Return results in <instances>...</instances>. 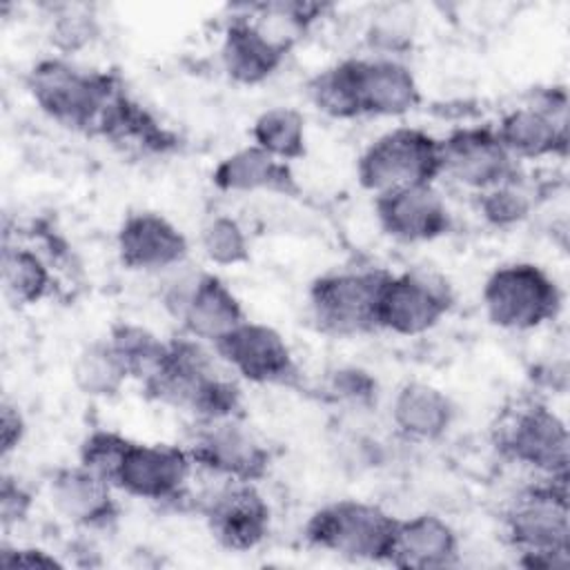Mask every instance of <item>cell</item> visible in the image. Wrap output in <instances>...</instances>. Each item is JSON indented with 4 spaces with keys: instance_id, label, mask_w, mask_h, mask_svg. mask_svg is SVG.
I'll return each mask as SVG.
<instances>
[{
    "instance_id": "15",
    "label": "cell",
    "mask_w": 570,
    "mask_h": 570,
    "mask_svg": "<svg viewBox=\"0 0 570 570\" xmlns=\"http://www.w3.org/2000/svg\"><path fill=\"white\" fill-rule=\"evenodd\" d=\"M441 142V176L452 178L474 194L519 174V163L503 147L492 125L452 129Z\"/></svg>"
},
{
    "instance_id": "4",
    "label": "cell",
    "mask_w": 570,
    "mask_h": 570,
    "mask_svg": "<svg viewBox=\"0 0 570 570\" xmlns=\"http://www.w3.org/2000/svg\"><path fill=\"white\" fill-rule=\"evenodd\" d=\"M396 519L376 503L336 499L309 514L303 537L307 546L347 561L387 563Z\"/></svg>"
},
{
    "instance_id": "6",
    "label": "cell",
    "mask_w": 570,
    "mask_h": 570,
    "mask_svg": "<svg viewBox=\"0 0 570 570\" xmlns=\"http://www.w3.org/2000/svg\"><path fill=\"white\" fill-rule=\"evenodd\" d=\"M439 176V138L410 125L376 136L356 160V180L374 196L416 185H434Z\"/></svg>"
},
{
    "instance_id": "5",
    "label": "cell",
    "mask_w": 570,
    "mask_h": 570,
    "mask_svg": "<svg viewBox=\"0 0 570 570\" xmlns=\"http://www.w3.org/2000/svg\"><path fill=\"white\" fill-rule=\"evenodd\" d=\"M481 305L494 327L532 332L559 316L563 292L541 265L512 261L490 272L481 289Z\"/></svg>"
},
{
    "instance_id": "18",
    "label": "cell",
    "mask_w": 570,
    "mask_h": 570,
    "mask_svg": "<svg viewBox=\"0 0 570 570\" xmlns=\"http://www.w3.org/2000/svg\"><path fill=\"white\" fill-rule=\"evenodd\" d=\"M374 216L399 243H432L452 229V212L434 185H416L374 196Z\"/></svg>"
},
{
    "instance_id": "32",
    "label": "cell",
    "mask_w": 570,
    "mask_h": 570,
    "mask_svg": "<svg viewBox=\"0 0 570 570\" xmlns=\"http://www.w3.org/2000/svg\"><path fill=\"white\" fill-rule=\"evenodd\" d=\"M100 36L98 20L85 7H62L51 20L49 42L56 56L71 58L91 47Z\"/></svg>"
},
{
    "instance_id": "36",
    "label": "cell",
    "mask_w": 570,
    "mask_h": 570,
    "mask_svg": "<svg viewBox=\"0 0 570 570\" xmlns=\"http://www.w3.org/2000/svg\"><path fill=\"white\" fill-rule=\"evenodd\" d=\"M0 566L2 568H24V570H60L65 563L49 550L38 546H9L0 548Z\"/></svg>"
},
{
    "instance_id": "34",
    "label": "cell",
    "mask_w": 570,
    "mask_h": 570,
    "mask_svg": "<svg viewBox=\"0 0 570 570\" xmlns=\"http://www.w3.org/2000/svg\"><path fill=\"white\" fill-rule=\"evenodd\" d=\"M327 392L338 403L367 410L376 403V379L361 367H338L330 374Z\"/></svg>"
},
{
    "instance_id": "25",
    "label": "cell",
    "mask_w": 570,
    "mask_h": 570,
    "mask_svg": "<svg viewBox=\"0 0 570 570\" xmlns=\"http://www.w3.org/2000/svg\"><path fill=\"white\" fill-rule=\"evenodd\" d=\"M4 298L16 307H31L45 301L53 287L47 261L31 247L4 243L0 258Z\"/></svg>"
},
{
    "instance_id": "37",
    "label": "cell",
    "mask_w": 570,
    "mask_h": 570,
    "mask_svg": "<svg viewBox=\"0 0 570 570\" xmlns=\"http://www.w3.org/2000/svg\"><path fill=\"white\" fill-rule=\"evenodd\" d=\"M27 436V419L18 403L4 399L0 405V452L7 461Z\"/></svg>"
},
{
    "instance_id": "30",
    "label": "cell",
    "mask_w": 570,
    "mask_h": 570,
    "mask_svg": "<svg viewBox=\"0 0 570 570\" xmlns=\"http://www.w3.org/2000/svg\"><path fill=\"white\" fill-rule=\"evenodd\" d=\"M307 96L312 105L336 120H352L361 116L354 76H352V58L338 60L307 80Z\"/></svg>"
},
{
    "instance_id": "26",
    "label": "cell",
    "mask_w": 570,
    "mask_h": 570,
    "mask_svg": "<svg viewBox=\"0 0 570 570\" xmlns=\"http://www.w3.org/2000/svg\"><path fill=\"white\" fill-rule=\"evenodd\" d=\"M252 145L289 165L301 160L307 154V120L303 111L289 105L261 111L252 122Z\"/></svg>"
},
{
    "instance_id": "2",
    "label": "cell",
    "mask_w": 570,
    "mask_h": 570,
    "mask_svg": "<svg viewBox=\"0 0 570 570\" xmlns=\"http://www.w3.org/2000/svg\"><path fill=\"white\" fill-rule=\"evenodd\" d=\"M24 85L47 118L87 134H98L107 109L125 91L118 76L80 67L62 56L40 58L27 71Z\"/></svg>"
},
{
    "instance_id": "9",
    "label": "cell",
    "mask_w": 570,
    "mask_h": 570,
    "mask_svg": "<svg viewBox=\"0 0 570 570\" xmlns=\"http://www.w3.org/2000/svg\"><path fill=\"white\" fill-rule=\"evenodd\" d=\"M163 305L180 323L185 336L209 347L247 321L238 296L214 272H189L174 278L163 292Z\"/></svg>"
},
{
    "instance_id": "10",
    "label": "cell",
    "mask_w": 570,
    "mask_h": 570,
    "mask_svg": "<svg viewBox=\"0 0 570 570\" xmlns=\"http://www.w3.org/2000/svg\"><path fill=\"white\" fill-rule=\"evenodd\" d=\"M448 283L421 272H387L376 301V330L396 336H421L434 330L452 309Z\"/></svg>"
},
{
    "instance_id": "23",
    "label": "cell",
    "mask_w": 570,
    "mask_h": 570,
    "mask_svg": "<svg viewBox=\"0 0 570 570\" xmlns=\"http://www.w3.org/2000/svg\"><path fill=\"white\" fill-rule=\"evenodd\" d=\"M390 419L396 434L405 441L434 443L454 425L456 405L432 383L405 381L392 396Z\"/></svg>"
},
{
    "instance_id": "11",
    "label": "cell",
    "mask_w": 570,
    "mask_h": 570,
    "mask_svg": "<svg viewBox=\"0 0 570 570\" xmlns=\"http://www.w3.org/2000/svg\"><path fill=\"white\" fill-rule=\"evenodd\" d=\"M187 450L196 468L220 481L258 483L272 465L269 448L238 416L200 423Z\"/></svg>"
},
{
    "instance_id": "22",
    "label": "cell",
    "mask_w": 570,
    "mask_h": 570,
    "mask_svg": "<svg viewBox=\"0 0 570 570\" xmlns=\"http://www.w3.org/2000/svg\"><path fill=\"white\" fill-rule=\"evenodd\" d=\"M212 185L225 194H301L292 165L269 156L252 142L234 149L216 163L212 169Z\"/></svg>"
},
{
    "instance_id": "29",
    "label": "cell",
    "mask_w": 570,
    "mask_h": 570,
    "mask_svg": "<svg viewBox=\"0 0 570 570\" xmlns=\"http://www.w3.org/2000/svg\"><path fill=\"white\" fill-rule=\"evenodd\" d=\"M537 207V196L521 174L476 194L479 216L494 229H514L525 223Z\"/></svg>"
},
{
    "instance_id": "14",
    "label": "cell",
    "mask_w": 570,
    "mask_h": 570,
    "mask_svg": "<svg viewBox=\"0 0 570 570\" xmlns=\"http://www.w3.org/2000/svg\"><path fill=\"white\" fill-rule=\"evenodd\" d=\"M214 352L225 367L254 385L292 387L301 379L289 343L278 330L258 321H243L214 345Z\"/></svg>"
},
{
    "instance_id": "19",
    "label": "cell",
    "mask_w": 570,
    "mask_h": 570,
    "mask_svg": "<svg viewBox=\"0 0 570 570\" xmlns=\"http://www.w3.org/2000/svg\"><path fill=\"white\" fill-rule=\"evenodd\" d=\"M116 488L85 465L58 468L49 479L53 510L80 530H107L120 517Z\"/></svg>"
},
{
    "instance_id": "24",
    "label": "cell",
    "mask_w": 570,
    "mask_h": 570,
    "mask_svg": "<svg viewBox=\"0 0 570 570\" xmlns=\"http://www.w3.org/2000/svg\"><path fill=\"white\" fill-rule=\"evenodd\" d=\"M218 56L232 82L254 87L269 80L283 67L289 51L272 42L247 16H236L223 31Z\"/></svg>"
},
{
    "instance_id": "8",
    "label": "cell",
    "mask_w": 570,
    "mask_h": 570,
    "mask_svg": "<svg viewBox=\"0 0 570 570\" xmlns=\"http://www.w3.org/2000/svg\"><path fill=\"white\" fill-rule=\"evenodd\" d=\"M497 450L546 479H568L570 439L566 421L546 403L530 401L508 412L497 428Z\"/></svg>"
},
{
    "instance_id": "20",
    "label": "cell",
    "mask_w": 570,
    "mask_h": 570,
    "mask_svg": "<svg viewBox=\"0 0 570 570\" xmlns=\"http://www.w3.org/2000/svg\"><path fill=\"white\" fill-rule=\"evenodd\" d=\"M352 76L361 116L399 118L421 105V85L399 58H352Z\"/></svg>"
},
{
    "instance_id": "31",
    "label": "cell",
    "mask_w": 570,
    "mask_h": 570,
    "mask_svg": "<svg viewBox=\"0 0 570 570\" xmlns=\"http://www.w3.org/2000/svg\"><path fill=\"white\" fill-rule=\"evenodd\" d=\"M198 245L203 256L218 267L245 265L252 256L245 227L229 214L209 216L198 232Z\"/></svg>"
},
{
    "instance_id": "33",
    "label": "cell",
    "mask_w": 570,
    "mask_h": 570,
    "mask_svg": "<svg viewBox=\"0 0 570 570\" xmlns=\"http://www.w3.org/2000/svg\"><path fill=\"white\" fill-rule=\"evenodd\" d=\"M129 441L131 439L122 436L116 430H91L78 448V463L98 474L100 479H105L107 483H111Z\"/></svg>"
},
{
    "instance_id": "27",
    "label": "cell",
    "mask_w": 570,
    "mask_h": 570,
    "mask_svg": "<svg viewBox=\"0 0 570 570\" xmlns=\"http://www.w3.org/2000/svg\"><path fill=\"white\" fill-rule=\"evenodd\" d=\"M71 381L80 394L105 401L122 392L129 374L107 338H96L78 350L71 363Z\"/></svg>"
},
{
    "instance_id": "3",
    "label": "cell",
    "mask_w": 570,
    "mask_h": 570,
    "mask_svg": "<svg viewBox=\"0 0 570 570\" xmlns=\"http://www.w3.org/2000/svg\"><path fill=\"white\" fill-rule=\"evenodd\" d=\"M503 525L521 566L563 570L570 561L568 479L541 476L521 490L510 503Z\"/></svg>"
},
{
    "instance_id": "16",
    "label": "cell",
    "mask_w": 570,
    "mask_h": 570,
    "mask_svg": "<svg viewBox=\"0 0 570 570\" xmlns=\"http://www.w3.org/2000/svg\"><path fill=\"white\" fill-rule=\"evenodd\" d=\"M203 517L218 546L232 552L258 548L272 525V510L256 483L225 481L205 503Z\"/></svg>"
},
{
    "instance_id": "17",
    "label": "cell",
    "mask_w": 570,
    "mask_h": 570,
    "mask_svg": "<svg viewBox=\"0 0 570 570\" xmlns=\"http://www.w3.org/2000/svg\"><path fill=\"white\" fill-rule=\"evenodd\" d=\"M116 254L125 269L165 274L185 265L189 240L178 225L158 212H131L116 232Z\"/></svg>"
},
{
    "instance_id": "1",
    "label": "cell",
    "mask_w": 570,
    "mask_h": 570,
    "mask_svg": "<svg viewBox=\"0 0 570 570\" xmlns=\"http://www.w3.org/2000/svg\"><path fill=\"white\" fill-rule=\"evenodd\" d=\"M214 354V347L191 336L171 338L163 367L142 383L145 394L198 423L238 416L240 390L216 367Z\"/></svg>"
},
{
    "instance_id": "12",
    "label": "cell",
    "mask_w": 570,
    "mask_h": 570,
    "mask_svg": "<svg viewBox=\"0 0 570 570\" xmlns=\"http://www.w3.org/2000/svg\"><path fill=\"white\" fill-rule=\"evenodd\" d=\"M503 147L519 160L568 154V96L563 87L541 89L532 102L505 111L494 127Z\"/></svg>"
},
{
    "instance_id": "7",
    "label": "cell",
    "mask_w": 570,
    "mask_h": 570,
    "mask_svg": "<svg viewBox=\"0 0 570 570\" xmlns=\"http://www.w3.org/2000/svg\"><path fill=\"white\" fill-rule=\"evenodd\" d=\"M387 269H332L316 276L307 289L309 316L318 332L336 338L363 336L376 330V301Z\"/></svg>"
},
{
    "instance_id": "28",
    "label": "cell",
    "mask_w": 570,
    "mask_h": 570,
    "mask_svg": "<svg viewBox=\"0 0 570 570\" xmlns=\"http://www.w3.org/2000/svg\"><path fill=\"white\" fill-rule=\"evenodd\" d=\"M105 338L125 365L129 379L138 381L140 385L163 367L169 352V341H163L149 327L129 321L111 325Z\"/></svg>"
},
{
    "instance_id": "35",
    "label": "cell",
    "mask_w": 570,
    "mask_h": 570,
    "mask_svg": "<svg viewBox=\"0 0 570 570\" xmlns=\"http://www.w3.org/2000/svg\"><path fill=\"white\" fill-rule=\"evenodd\" d=\"M33 508V494L31 490L9 472L2 474L0 481V521L2 528L9 530L11 525H20L29 519Z\"/></svg>"
},
{
    "instance_id": "13",
    "label": "cell",
    "mask_w": 570,
    "mask_h": 570,
    "mask_svg": "<svg viewBox=\"0 0 570 570\" xmlns=\"http://www.w3.org/2000/svg\"><path fill=\"white\" fill-rule=\"evenodd\" d=\"M194 468L196 465L187 448L129 441L111 485L118 492L142 501H176L187 490Z\"/></svg>"
},
{
    "instance_id": "21",
    "label": "cell",
    "mask_w": 570,
    "mask_h": 570,
    "mask_svg": "<svg viewBox=\"0 0 570 570\" xmlns=\"http://www.w3.org/2000/svg\"><path fill=\"white\" fill-rule=\"evenodd\" d=\"M459 534L434 512L396 519L387 566L405 570H443L459 563Z\"/></svg>"
}]
</instances>
